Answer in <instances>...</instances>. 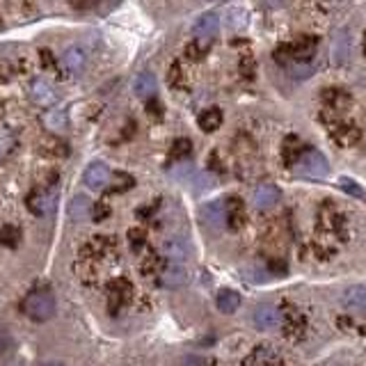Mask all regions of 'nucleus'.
<instances>
[{"label":"nucleus","instance_id":"6ab92c4d","mask_svg":"<svg viewBox=\"0 0 366 366\" xmlns=\"http://www.w3.org/2000/svg\"><path fill=\"white\" fill-rule=\"evenodd\" d=\"M350 55V37H348V30H339L334 35L332 39V49H330V60L334 67H339V64H346Z\"/></svg>","mask_w":366,"mask_h":366},{"label":"nucleus","instance_id":"cd10ccee","mask_svg":"<svg viewBox=\"0 0 366 366\" xmlns=\"http://www.w3.org/2000/svg\"><path fill=\"white\" fill-rule=\"evenodd\" d=\"M222 110L220 108H206L200 112V117H197V124L204 130V133H215L220 126H222Z\"/></svg>","mask_w":366,"mask_h":366},{"label":"nucleus","instance_id":"de8ad7c7","mask_svg":"<svg viewBox=\"0 0 366 366\" xmlns=\"http://www.w3.org/2000/svg\"><path fill=\"white\" fill-rule=\"evenodd\" d=\"M158 209V202H154V206H145V209H138V218H149L154 211Z\"/></svg>","mask_w":366,"mask_h":366},{"label":"nucleus","instance_id":"c85d7f7f","mask_svg":"<svg viewBox=\"0 0 366 366\" xmlns=\"http://www.w3.org/2000/svg\"><path fill=\"white\" fill-rule=\"evenodd\" d=\"M343 305L350 312H366V288L364 286H350L343 293Z\"/></svg>","mask_w":366,"mask_h":366},{"label":"nucleus","instance_id":"412c9836","mask_svg":"<svg viewBox=\"0 0 366 366\" xmlns=\"http://www.w3.org/2000/svg\"><path fill=\"white\" fill-rule=\"evenodd\" d=\"M5 12L16 21H32L39 14V7L35 3H28V0H14V3H5Z\"/></svg>","mask_w":366,"mask_h":366},{"label":"nucleus","instance_id":"2eb2a0df","mask_svg":"<svg viewBox=\"0 0 366 366\" xmlns=\"http://www.w3.org/2000/svg\"><path fill=\"white\" fill-rule=\"evenodd\" d=\"M188 279H190V275H188V268L183 264H165L161 273V284L165 288H181L188 284Z\"/></svg>","mask_w":366,"mask_h":366},{"label":"nucleus","instance_id":"5701e85b","mask_svg":"<svg viewBox=\"0 0 366 366\" xmlns=\"http://www.w3.org/2000/svg\"><path fill=\"white\" fill-rule=\"evenodd\" d=\"M323 103L330 110H334V112H346L350 108V103H353V99H350V94L348 92H343V90H336V87H330V90H325L323 92Z\"/></svg>","mask_w":366,"mask_h":366},{"label":"nucleus","instance_id":"a878e982","mask_svg":"<svg viewBox=\"0 0 366 366\" xmlns=\"http://www.w3.org/2000/svg\"><path fill=\"white\" fill-rule=\"evenodd\" d=\"M42 124L51 130V133H62L69 128V117L67 110H46L42 115Z\"/></svg>","mask_w":366,"mask_h":366},{"label":"nucleus","instance_id":"f8f14e48","mask_svg":"<svg viewBox=\"0 0 366 366\" xmlns=\"http://www.w3.org/2000/svg\"><path fill=\"white\" fill-rule=\"evenodd\" d=\"M112 172L108 170V165L103 161H94L87 165L85 174H83V183H85L90 190H103L110 183Z\"/></svg>","mask_w":366,"mask_h":366},{"label":"nucleus","instance_id":"58836bf2","mask_svg":"<svg viewBox=\"0 0 366 366\" xmlns=\"http://www.w3.org/2000/svg\"><path fill=\"white\" fill-rule=\"evenodd\" d=\"M209 49H211V44H204V42L193 39L190 44L185 46V55H188V58H190V60H202Z\"/></svg>","mask_w":366,"mask_h":366},{"label":"nucleus","instance_id":"dca6fc26","mask_svg":"<svg viewBox=\"0 0 366 366\" xmlns=\"http://www.w3.org/2000/svg\"><path fill=\"white\" fill-rule=\"evenodd\" d=\"M279 200H281V193H279V188L275 183H261V185H257V190H255V206H257L259 211L273 209V206H277Z\"/></svg>","mask_w":366,"mask_h":366},{"label":"nucleus","instance_id":"e433bc0d","mask_svg":"<svg viewBox=\"0 0 366 366\" xmlns=\"http://www.w3.org/2000/svg\"><path fill=\"white\" fill-rule=\"evenodd\" d=\"M16 350V341L14 336L9 334L5 327H0V360H9Z\"/></svg>","mask_w":366,"mask_h":366},{"label":"nucleus","instance_id":"1a4fd4ad","mask_svg":"<svg viewBox=\"0 0 366 366\" xmlns=\"http://www.w3.org/2000/svg\"><path fill=\"white\" fill-rule=\"evenodd\" d=\"M343 224V215L336 206L327 204L318 211V233L323 231V236H341Z\"/></svg>","mask_w":366,"mask_h":366},{"label":"nucleus","instance_id":"4468645a","mask_svg":"<svg viewBox=\"0 0 366 366\" xmlns=\"http://www.w3.org/2000/svg\"><path fill=\"white\" fill-rule=\"evenodd\" d=\"M243 366H284L281 355L273 348V346H257L245 360Z\"/></svg>","mask_w":366,"mask_h":366},{"label":"nucleus","instance_id":"4c0bfd02","mask_svg":"<svg viewBox=\"0 0 366 366\" xmlns=\"http://www.w3.org/2000/svg\"><path fill=\"white\" fill-rule=\"evenodd\" d=\"M128 245L133 252H140L147 245V231L142 227H133L128 229Z\"/></svg>","mask_w":366,"mask_h":366},{"label":"nucleus","instance_id":"a19ab883","mask_svg":"<svg viewBox=\"0 0 366 366\" xmlns=\"http://www.w3.org/2000/svg\"><path fill=\"white\" fill-rule=\"evenodd\" d=\"M339 188L348 193V195H353V197H364V190L360 188V183H355L350 176H341V179H339Z\"/></svg>","mask_w":366,"mask_h":366},{"label":"nucleus","instance_id":"6e6552de","mask_svg":"<svg viewBox=\"0 0 366 366\" xmlns=\"http://www.w3.org/2000/svg\"><path fill=\"white\" fill-rule=\"evenodd\" d=\"M58 193L60 190H46V188H35V190L28 195L25 206L28 211L37 218H44L55 209V202H58Z\"/></svg>","mask_w":366,"mask_h":366},{"label":"nucleus","instance_id":"0eeeda50","mask_svg":"<svg viewBox=\"0 0 366 366\" xmlns=\"http://www.w3.org/2000/svg\"><path fill=\"white\" fill-rule=\"evenodd\" d=\"M325 124H327V130H330V135L336 145L341 147H355L362 140V130L355 126V124H348V121H336V119H330V117H321Z\"/></svg>","mask_w":366,"mask_h":366},{"label":"nucleus","instance_id":"3c124183","mask_svg":"<svg viewBox=\"0 0 366 366\" xmlns=\"http://www.w3.org/2000/svg\"><path fill=\"white\" fill-rule=\"evenodd\" d=\"M3 28H5V21H3V18H0V30H3Z\"/></svg>","mask_w":366,"mask_h":366},{"label":"nucleus","instance_id":"f3484780","mask_svg":"<svg viewBox=\"0 0 366 366\" xmlns=\"http://www.w3.org/2000/svg\"><path fill=\"white\" fill-rule=\"evenodd\" d=\"M279 323H281V312H279L277 307H273V305H261V307H257V312H255V325L259 327L261 332L275 330Z\"/></svg>","mask_w":366,"mask_h":366},{"label":"nucleus","instance_id":"f03ea898","mask_svg":"<svg viewBox=\"0 0 366 366\" xmlns=\"http://www.w3.org/2000/svg\"><path fill=\"white\" fill-rule=\"evenodd\" d=\"M300 179H312V181H323L327 174H330V163L323 156V152H318L316 147H307L303 156L298 158V163L291 167Z\"/></svg>","mask_w":366,"mask_h":366},{"label":"nucleus","instance_id":"a18cd8bd","mask_svg":"<svg viewBox=\"0 0 366 366\" xmlns=\"http://www.w3.org/2000/svg\"><path fill=\"white\" fill-rule=\"evenodd\" d=\"M147 112H149V117L161 119V117H163V106H161V101H158V99L149 101V103H147Z\"/></svg>","mask_w":366,"mask_h":366},{"label":"nucleus","instance_id":"ea45409f","mask_svg":"<svg viewBox=\"0 0 366 366\" xmlns=\"http://www.w3.org/2000/svg\"><path fill=\"white\" fill-rule=\"evenodd\" d=\"M167 83L174 87V90H183L185 87V80H183V69L179 62H174L170 67V73H167Z\"/></svg>","mask_w":366,"mask_h":366},{"label":"nucleus","instance_id":"2f4dec72","mask_svg":"<svg viewBox=\"0 0 366 366\" xmlns=\"http://www.w3.org/2000/svg\"><path fill=\"white\" fill-rule=\"evenodd\" d=\"M92 213V204H90V200L85 195H76L71 200V204H69V215H71V220H85L87 215Z\"/></svg>","mask_w":366,"mask_h":366},{"label":"nucleus","instance_id":"79ce46f5","mask_svg":"<svg viewBox=\"0 0 366 366\" xmlns=\"http://www.w3.org/2000/svg\"><path fill=\"white\" fill-rule=\"evenodd\" d=\"M108 215H110V206L106 202H97V204H92V218L94 222H103V220H108Z\"/></svg>","mask_w":366,"mask_h":366},{"label":"nucleus","instance_id":"aec40b11","mask_svg":"<svg viewBox=\"0 0 366 366\" xmlns=\"http://www.w3.org/2000/svg\"><path fill=\"white\" fill-rule=\"evenodd\" d=\"M202 218L204 222L209 224L211 229H222V227H227V215H224V202H209L202 209Z\"/></svg>","mask_w":366,"mask_h":366},{"label":"nucleus","instance_id":"9d476101","mask_svg":"<svg viewBox=\"0 0 366 366\" xmlns=\"http://www.w3.org/2000/svg\"><path fill=\"white\" fill-rule=\"evenodd\" d=\"M28 99H30L32 106L44 110V108H51L53 103L58 101V94H55V90L44 78H35L30 80V85H28Z\"/></svg>","mask_w":366,"mask_h":366},{"label":"nucleus","instance_id":"b1692460","mask_svg":"<svg viewBox=\"0 0 366 366\" xmlns=\"http://www.w3.org/2000/svg\"><path fill=\"white\" fill-rule=\"evenodd\" d=\"M307 149V145H303V140L298 135H288L281 145V158H284V165L286 167H293L298 163V158L303 156V152Z\"/></svg>","mask_w":366,"mask_h":366},{"label":"nucleus","instance_id":"20e7f679","mask_svg":"<svg viewBox=\"0 0 366 366\" xmlns=\"http://www.w3.org/2000/svg\"><path fill=\"white\" fill-rule=\"evenodd\" d=\"M135 295V288L133 284L126 279V277H115L108 281V288H106V298H108V312L112 316H117L121 309L130 305V300Z\"/></svg>","mask_w":366,"mask_h":366},{"label":"nucleus","instance_id":"c03bdc74","mask_svg":"<svg viewBox=\"0 0 366 366\" xmlns=\"http://www.w3.org/2000/svg\"><path fill=\"white\" fill-rule=\"evenodd\" d=\"M14 147H16L14 138H0V163H3L5 158L14 152Z\"/></svg>","mask_w":366,"mask_h":366},{"label":"nucleus","instance_id":"c9c22d12","mask_svg":"<svg viewBox=\"0 0 366 366\" xmlns=\"http://www.w3.org/2000/svg\"><path fill=\"white\" fill-rule=\"evenodd\" d=\"M190 154H193V142L188 138L174 140L172 147H170V158H172V161H183V158H188Z\"/></svg>","mask_w":366,"mask_h":366},{"label":"nucleus","instance_id":"7ed1b4c3","mask_svg":"<svg viewBox=\"0 0 366 366\" xmlns=\"http://www.w3.org/2000/svg\"><path fill=\"white\" fill-rule=\"evenodd\" d=\"M318 49V39L312 35L307 37H300V39L284 44L277 49V60L279 62H291V64H312L314 55Z\"/></svg>","mask_w":366,"mask_h":366},{"label":"nucleus","instance_id":"f704fd0d","mask_svg":"<svg viewBox=\"0 0 366 366\" xmlns=\"http://www.w3.org/2000/svg\"><path fill=\"white\" fill-rule=\"evenodd\" d=\"M21 238H23V233H21V229L16 227V224H5V227L0 229V245H5V248H18Z\"/></svg>","mask_w":366,"mask_h":366},{"label":"nucleus","instance_id":"9b49d317","mask_svg":"<svg viewBox=\"0 0 366 366\" xmlns=\"http://www.w3.org/2000/svg\"><path fill=\"white\" fill-rule=\"evenodd\" d=\"M220 30V16L215 12H206L195 21L193 25V35L197 42H204V44H213L215 35Z\"/></svg>","mask_w":366,"mask_h":366},{"label":"nucleus","instance_id":"a211bd4d","mask_svg":"<svg viewBox=\"0 0 366 366\" xmlns=\"http://www.w3.org/2000/svg\"><path fill=\"white\" fill-rule=\"evenodd\" d=\"M163 259L167 261V264H183V261L188 259V255H190V245L183 240V238H170L165 240L163 245Z\"/></svg>","mask_w":366,"mask_h":366},{"label":"nucleus","instance_id":"4be33fe9","mask_svg":"<svg viewBox=\"0 0 366 366\" xmlns=\"http://www.w3.org/2000/svg\"><path fill=\"white\" fill-rule=\"evenodd\" d=\"M62 64L69 73H80L87 64V53L83 51L80 46H69V49L62 53Z\"/></svg>","mask_w":366,"mask_h":366},{"label":"nucleus","instance_id":"f257e3e1","mask_svg":"<svg viewBox=\"0 0 366 366\" xmlns=\"http://www.w3.org/2000/svg\"><path fill=\"white\" fill-rule=\"evenodd\" d=\"M21 312L32 323H46L55 316V295L51 288H32L30 293L23 298Z\"/></svg>","mask_w":366,"mask_h":366},{"label":"nucleus","instance_id":"603ef678","mask_svg":"<svg viewBox=\"0 0 366 366\" xmlns=\"http://www.w3.org/2000/svg\"><path fill=\"white\" fill-rule=\"evenodd\" d=\"M327 366H334V364H327Z\"/></svg>","mask_w":366,"mask_h":366},{"label":"nucleus","instance_id":"7c9ffc66","mask_svg":"<svg viewBox=\"0 0 366 366\" xmlns=\"http://www.w3.org/2000/svg\"><path fill=\"white\" fill-rule=\"evenodd\" d=\"M165 268V259L158 257L156 252H149L147 257H142V264H140V273L145 277H152V275H161Z\"/></svg>","mask_w":366,"mask_h":366},{"label":"nucleus","instance_id":"72a5a7b5","mask_svg":"<svg viewBox=\"0 0 366 366\" xmlns=\"http://www.w3.org/2000/svg\"><path fill=\"white\" fill-rule=\"evenodd\" d=\"M133 185H135V179H133L130 174H126V172H115V174L110 176V183H108L110 193H115V195L126 193V190H130Z\"/></svg>","mask_w":366,"mask_h":366},{"label":"nucleus","instance_id":"473e14b6","mask_svg":"<svg viewBox=\"0 0 366 366\" xmlns=\"http://www.w3.org/2000/svg\"><path fill=\"white\" fill-rule=\"evenodd\" d=\"M73 270H76V275L78 279L83 281V284H94V281L99 279V268L94 261H85V259H80L76 266H73Z\"/></svg>","mask_w":366,"mask_h":366},{"label":"nucleus","instance_id":"37998d69","mask_svg":"<svg viewBox=\"0 0 366 366\" xmlns=\"http://www.w3.org/2000/svg\"><path fill=\"white\" fill-rule=\"evenodd\" d=\"M39 62H42V69L46 71H55V67H58V60H55V55L51 51H39Z\"/></svg>","mask_w":366,"mask_h":366},{"label":"nucleus","instance_id":"49530a36","mask_svg":"<svg viewBox=\"0 0 366 366\" xmlns=\"http://www.w3.org/2000/svg\"><path fill=\"white\" fill-rule=\"evenodd\" d=\"M181 366H209V362L200 358V355H188V358H183Z\"/></svg>","mask_w":366,"mask_h":366},{"label":"nucleus","instance_id":"423d86ee","mask_svg":"<svg viewBox=\"0 0 366 366\" xmlns=\"http://www.w3.org/2000/svg\"><path fill=\"white\" fill-rule=\"evenodd\" d=\"M279 325H281V332H284L288 341H300L305 336V330H307V318L298 307L284 305L281 307V323Z\"/></svg>","mask_w":366,"mask_h":366},{"label":"nucleus","instance_id":"ddd939ff","mask_svg":"<svg viewBox=\"0 0 366 366\" xmlns=\"http://www.w3.org/2000/svg\"><path fill=\"white\" fill-rule=\"evenodd\" d=\"M224 215H227V227L231 231L243 229L248 222L245 202H243L240 197H229V200H224Z\"/></svg>","mask_w":366,"mask_h":366},{"label":"nucleus","instance_id":"39448f33","mask_svg":"<svg viewBox=\"0 0 366 366\" xmlns=\"http://www.w3.org/2000/svg\"><path fill=\"white\" fill-rule=\"evenodd\" d=\"M80 259L85 261H101V259H110L117 255V238L112 236H92L85 245L80 248Z\"/></svg>","mask_w":366,"mask_h":366},{"label":"nucleus","instance_id":"c756f323","mask_svg":"<svg viewBox=\"0 0 366 366\" xmlns=\"http://www.w3.org/2000/svg\"><path fill=\"white\" fill-rule=\"evenodd\" d=\"M215 305H218L222 314H233L240 307V295L231 288H222L218 298H215Z\"/></svg>","mask_w":366,"mask_h":366},{"label":"nucleus","instance_id":"393cba45","mask_svg":"<svg viewBox=\"0 0 366 366\" xmlns=\"http://www.w3.org/2000/svg\"><path fill=\"white\" fill-rule=\"evenodd\" d=\"M37 152H39L44 158H64L69 154V147H67V142H62L58 135H51V138L42 140Z\"/></svg>","mask_w":366,"mask_h":366},{"label":"nucleus","instance_id":"bb28decb","mask_svg":"<svg viewBox=\"0 0 366 366\" xmlns=\"http://www.w3.org/2000/svg\"><path fill=\"white\" fill-rule=\"evenodd\" d=\"M156 76L152 71H142L138 73L135 80H133V92L138 94L140 99H154V92H156Z\"/></svg>","mask_w":366,"mask_h":366},{"label":"nucleus","instance_id":"09e8293b","mask_svg":"<svg viewBox=\"0 0 366 366\" xmlns=\"http://www.w3.org/2000/svg\"><path fill=\"white\" fill-rule=\"evenodd\" d=\"M39 366H64L62 362H44V364H39Z\"/></svg>","mask_w":366,"mask_h":366},{"label":"nucleus","instance_id":"8fccbe9b","mask_svg":"<svg viewBox=\"0 0 366 366\" xmlns=\"http://www.w3.org/2000/svg\"><path fill=\"white\" fill-rule=\"evenodd\" d=\"M362 51H364V55H366V32H364V37H362Z\"/></svg>","mask_w":366,"mask_h":366}]
</instances>
